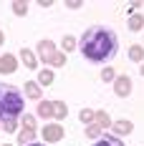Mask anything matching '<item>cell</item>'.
I'll return each instance as SVG.
<instances>
[{
    "label": "cell",
    "instance_id": "6da1fadb",
    "mask_svg": "<svg viewBox=\"0 0 144 146\" xmlns=\"http://www.w3.org/2000/svg\"><path fill=\"white\" fill-rule=\"evenodd\" d=\"M81 53L94 63H106L116 56V48H119V38L111 28H104V25H94L88 28L81 40H78Z\"/></svg>",
    "mask_w": 144,
    "mask_h": 146
},
{
    "label": "cell",
    "instance_id": "7a4b0ae2",
    "mask_svg": "<svg viewBox=\"0 0 144 146\" xmlns=\"http://www.w3.org/2000/svg\"><path fill=\"white\" fill-rule=\"evenodd\" d=\"M23 93L10 83H0V123L18 121L23 116Z\"/></svg>",
    "mask_w": 144,
    "mask_h": 146
},
{
    "label": "cell",
    "instance_id": "3957f363",
    "mask_svg": "<svg viewBox=\"0 0 144 146\" xmlns=\"http://www.w3.org/2000/svg\"><path fill=\"white\" fill-rule=\"evenodd\" d=\"M56 43H53V40H41V43H38V56H35V58H41L43 60V66H51V60L56 58Z\"/></svg>",
    "mask_w": 144,
    "mask_h": 146
},
{
    "label": "cell",
    "instance_id": "277c9868",
    "mask_svg": "<svg viewBox=\"0 0 144 146\" xmlns=\"http://www.w3.org/2000/svg\"><path fill=\"white\" fill-rule=\"evenodd\" d=\"M63 139V126H58V123H48L43 126V141L46 144H56Z\"/></svg>",
    "mask_w": 144,
    "mask_h": 146
},
{
    "label": "cell",
    "instance_id": "5b68a950",
    "mask_svg": "<svg viewBox=\"0 0 144 146\" xmlns=\"http://www.w3.org/2000/svg\"><path fill=\"white\" fill-rule=\"evenodd\" d=\"M18 71V58H15L13 53H3L0 56V73H5V76H10V73Z\"/></svg>",
    "mask_w": 144,
    "mask_h": 146
},
{
    "label": "cell",
    "instance_id": "8992f818",
    "mask_svg": "<svg viewBox=\"0 0 144 146\" xmlns=\"http://www.w3.org/2000/svg\"><path fill=\"white\" fill-rule=\"evenodd\" d=\"M114 91H116V96H129L131 93V78L129 76H119V78H114Z\"/></svg>",
    "mask_w": 144,
    "mask_h": 146
},
{
    "label": "cell",
    "instance_id": "52a82bcc",
    "mask_svg": "<svg viewBox=\"0 0 144 146\" xmlns=\"http://www.w3.org/2000/svg\"><path fill=\"white\" fill-rule=\"evenodd\" d=\"M23 93H25V98L41 101V96H43V88L38 86L35 81H25V83H23Z\"/></svg>",
    "mask_w": 144,
    "mask_h": 146
},
{
    "label": "cell",
    "instance_id": "ba28073f",
    "mask_svg": "<svg viewBox=\"0 0 144 146\" xmlns=\"http://www.w3.org/2000/svg\"><path fill=\"white\" fill-rule=\"evenodd\" d=\"M20 60H23V66L30 68V71H35V68H38V58H35V53L28 50V48H23V50H20Z\"/></svg>",
    "mask_w": 144,
    "mask_h": 146
},
{
    "label": "cell",
    "instance_id": "9c48e42d",
    "mask_svg": "<svg viewBox=\"0 0 144 146\" xmlns=\"http://www.w3.org/2000/svg\"><path fill=\"white\" fill-rule=\"evenodd\" d=\"M35 113H38L41 118H53V101H38Z\"/></svg>",
    "mask_w": 144,
    "mask_h": 146
},
{
    "label": "cell",
    "instance_id": "30bf717a",
    "mask_svg": "<svg viewBox=\"0 0 144 146\" xmlns=\"http://www.w3.org/2000/svg\"><path fill=\"white\" fill-rule=\"evenodd\" d=\"M94 126L96 129H106V126H111V118L106 111H94Z\"/></svg>",
    "mask_w": 144,
    "mask_h": 146
},
{
    "label": "cell",
    "instance_id": "8fae6325",
    "mask_svg": "<svg viewBox=\"0 0 144 146\" xmlns=\"http://www.w3.org/2000/svg\"><path fill=\"white\" fill-rule=\"evenodd\" d=\"M41 88H46V86H51L53 83V71L51 68H43V71H38V81H35Z\"/></svg>",
    "mask_w": 144,
    "mask_h": 146
},
{
    "label": "cell",
    "instance_id": "7c38bea8",
    "mask_svg": "<svg viewBox=\"0 0 144 146\" xmlns=\"http://www.w3.org/2000/svg\"><path fill=\"white\" fill-rule=\"evenodd\" d=\"M35 141V131H30V129H23V131H18V144L20 146H28Z\"/></svg>",
    "mask_w": 144,
    "mask_h": 146
},
{
    "label": "cell",
    "instance_id": "4fadbf2b",
    "mask_svg": "<svg viewBox=\"0 0 144 146\" xmlns=\"http://www.w3.org/2000/svg\"><path fill=\"white\" fill-rule=\"evenodd\" d=\"M111 129H114L116 133H124V136H127V133H131V121L119 118V121H114V123H111Z\"/></svg>",
    "mask_w": 144,
    "mask_h": 146
},
{
    "label": "cell",
    "instance_id": "5bb4252c",
    "mask_svg": "<svg viewBox=\"0 0 144 146\" xmlns=\"http://www.w3.org/2000/svg\"><path fill=\"white\" fill-rule=\"evenodd\" d=\"M66 113H68L66 103L63 101H53V118H66Z\"/></svg>",
    "mask_w": 144,
    "mask_h": 146
},
{
    "label": "cell",
    "instance_id": "9a60e30c",
    "mask_svg": "<svg viewBox=\"0 0 144 146\" xmlns=\"http://www.w3.org/2000/svg\"><path fill=\"white\" fill-rule=\"evenodd\" d=\"M129 58L137 60V63L144 60V45H131V48H129Z\"/></svg>",
    "mask_w": 144,
    "mask_h": 146
},
{
    "label": "cell",
    "instance_id": "2e32d148",
    "mask_svg": "<svg viewBox=\"0 0 144 146\" xmlns=\"http://www.w3.org/2000/svg\"><path fill=\"white\" fill-rule=\"evenodd\" d=\"M96 146H124L116 136H101L99 141H96Z\"/></svg>",
    "mask_w": 144,
    "mask_h": 146
},
{
    "label": "cell",
    "instance_id": "e0dca14e",
    "mask_svg": "<svg viewBox=\"0 0 144 146\" xmlns=\"http://www.w3.org/2000/svg\"><path fill=\"white\" fill-rule=\"evenodd\" d=\"M20 121H23V126H25V129H30V131H38V126H35V116L23 113V116H20Z\"/></svg>",
    "mask_w": 144,
    "mask_h": 146
},
{
    "label": "cell",
    "instance_id": "ac0fdd59",
    "mask_svg": "<svg viewBox=\"0 0 144 146\" xmlns=\"http://www.w3.org/2000/svg\"><path fill=\"white\" fill-rule=\"evenodd\" d=\"M129 28L131 30H142L144 28V18L142 15H129Z\"/></svg>",
    "mask_w": 144,
    "mask_h": 146
},
{
    "label": "cell",
    "instance_id": "d6986e66",
    "mask_svg": "<svg viewBox=\"0 0 144 146\" xmlns=\"http://www.w3.org/2000/svg\"><path fill=\"white\" fill-rule=\"evenodd\" d=\"M63 53H68V50H73V48H76V38H73V35H63Z\"/></svg>",
    "mask_w": 144,
    "mask_h": 146
},
{
    "label": "cell",
    "instance_id": "ffe728a7",
    "mask_svg": "<svg viewBox=\"0 0 144 146\" xmlns=\"http://www.w3.org/2000/svg\"><path fill=\"white\" fill-rule=\"evenodd\" d=\"M78 118H81L84 123H88V126H91V123H94V111H91V108H81Z\"/></svg>",
    "mask_w": 144,
    "mask_h": 146
},
{
    "label": "cell",
    "instance_id": "44dd1931",
    "mask_svg": "<svg viewBox=\"0 0 144 146\" xmlns=\"http://www.w3.org/2000/svg\"><path fill=\"white\" fill-rule=\"evenodd\" d=\"M13 13H15V15H25V13H28V3L15 0V3H13Z\"/></svg>",
    "mask_w": 144,
    "mask_h": 146
},
{
    "label": "cell",
    "instance_id": "7402d4cb",
    "mask_svg": "<svg viewBox=\"0 0 144 146\" xmlns=\"http://www.w3.org/2000/svg\"><path fill=\"white\" fill-rule=\"evenodd\" d=\"M0 129L8 131V133H15L18 131V121H5V123H0Z\"/></svg>",
    "mask_w": 144,
    "mask_h": 146
},
{
    "label": "cell",
    "instance_id": "603a6c76",
    "mask_svg": "<svg viewBox=\"0 0 144 146\" xmlns=\"http://www.w3.org/2000/svg\"><path fill=\"white\" fill-rule=\"evenodd\" d=\"M51 66H66V53H56V58L51 60Z\"/></svg>",
    "mask_w": 144,
    "mask_h": 146
},
{
    "label": "cell",
    "instance_id": "cb8c5ba5",
    "mask_svg": "<svg viewBox=\"0 0 144 146\" xmlns=\"http://www.w3.org/2000/svg\"><path fill=\"white\" fill-rule=\"evenodd\" d=\"M86 133H88V136H91V139H101V129H96L94 123H91V126H88V129H86Z\"/></svg>",
    "mask_w": 144,
    "mask_h": 146
},
{
    "label": "cell",
    "instance_id": "d4e9b609",
    "mask_svg": "<svg viewBox=\"0 0 144 146\" xmlns=\"http://www.w3.org/2000/svg\"><path fill=\"white\" fill-rule=\"evenodd\" d=\"M101 76H104V81H114V71H111V68H104Z\"/></svg>",
    "mask_w": 144,
    "mask_h": 146
},
{
    "label": "cell",
    "instance_id": "484cf974",
    "mask_svg": "<svg viewBox=\"0 0 144 146\" xmlns=\"http://www.w3.org/2000/svg\"><path fill=\"white\" fill-rule=\"evenodd\" d=\"M66 5H68V8H71V10H76V8H81V3H78V0H68V3H66Z\"/></svg>",
    "mask_w": 144,
    "mask_h": 146
},
{
    "label": "cell",
    "instance_id": "4316f807",
    "mask_svg": "<svg viewBox=\"0 0 144 146\" xmlns=\"http://www.w3.org/2000/svg\"><path fill=\"white\" fill-rule=\"evenodd\" d=\"M5 43V33H3V30H0V45Z\"/></svg>",
    "mask_w": 144,
    "mask_h": 146
},
{
    "label": "cell",
    "instance_id": "83f0119b",
    "mask_svg": "<svg viewBox=\"0 0 144 146\" xmlns=\"http://www.w3.org/2000/svg\"><path fill=\"white\" fill-rule=\"evenodd\" d=\"M28 146H46V144H41V141H33V144H28Z\"/></svg>",
    "mask_w": 144,
    "mask_h": 146
},
{
    "label": "cell",
    "instance_id": "f1b7e54d",
    "mask_svg": "<svg viewBox=\"0 0 144 146\" xmlns=\"http://www.w3.org/2000/svg\"><path fill=\"white\" fill-rule=\"evenodd\" d=\"M139 71H142V76H144V60H142V68H139Z\"/></svg>",
    "mask_w": 144,
    "mask_h": 146
},
{
    "label": "cell",
    "instance_id": "f546056e",
    "mask_svg": "<svg viewBox=\"0 0 144 146\" xmlns=\"http://www.w3.org/2000/svg\"><path fill=\"white\" fill-rule=\"evenodd\" d=\"M0 146H10V144H0Z\"/></svg>",
    "mask_w": 144,
    "mask_h": 146
}]
</instances>
